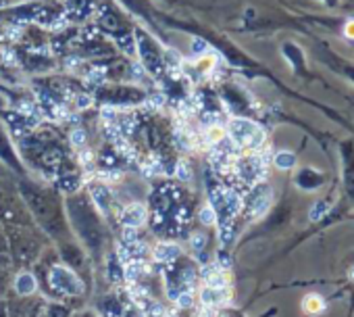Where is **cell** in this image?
<instances>
[{
	"mask_svg": "<svg viewBox=\"0 0 354 317\" xmlns=\"http://www.w3.org/2000/svg\"><path fill=\"white\" fill-rule=\"evenodd\" d=\"M46 286L57 296H80L86 292V282L65 263L46 265Z\"/></svg>",
	"mask_w": 354,
	"mask_h": 317,
	"instance_id": "obj_4",
	"label": "cell"
},
{
	"mask_svg": "<svg viewBox=\"0 0 354 317\" xmlns=\"http://www.w3.org/2000/svg\"><path fill=\"white\" fill-rule=\"evenodd\" d=\"M46 300H32V307L28 311V317H46Z\"/></svg>",
	"mask_w": 354,
	"mask_h": 317,
	"instance_id": "obj_16",
	"label": "cell"
},
{
	"mask_svg": "<svg viewBox=\"0 0 354 317\" xmlns=\"http://www.w3.org/2000/svg\"><path fill=\"white\" fill-rule=\"evenodd\" d=\"M90 105V96H77V107L80 109H84V107H88Z\"/></svg>",
	"mask_w": 354,
	"mask_h": 317,
	"instance_id": "obj_25",
	"label": "cell"
},
{
	"mask_svg": "<svg viewBox=\"0 0 354 317\" xmlns=\"http://www.w3.org/2000/svg\"><path fill=\"white\" fill-rule=\"evenodd\" d=\"M98 309L104 317H121V302L115 296H104L98 302Z\"/></svg>",
	"mask_w": 354,
	"mask_h": 317,
	"instance_id": "obj_12",
	"label": "cell"
},
{
	"mask_svg": "<svg viewBox=\"0 0 354 317\" xmlns=\"http://www.w3.org/2000/svg\"><path fill=\"white\" fill-rule=\"evenodd\" d=\"M11 224V226H30L32 215L24 201H19L9 188L0 186V224Z\"/></svg>",
	"mask_w": 354,
	"mask_h": 317,
	"instance_id": "obj_5",
	"label": "cell"
},
{
	"mask_svg": "<svg viewBox=\"0 0 354 317\" xmlns=\"http://www.w3.org/2000/svg\"><path fill=\"white\" fill-rule=\"evenodd\" d=\"M144 219H146V209H144L142 205H129V207L123 211V215H121V221H123L125 226H129V228L140 226Z\"/></svg>",
	"mask_w": 354,
	"mask_h": 317,
	"instance_id": "obj_9",
	"label": "cell"
},
{
	"mask_svg": "<svg viewBox=\"0 0 354 317\" xmlns=\"http://www.w3.org/2000/svg\"><path fill=\"white\" fill-rule=\"evenodd\" d=\"M325 211H327V205H325V203H317L315 209L310 211V219H319Z\"/></svg>",
	"mask_w": 354,
	"mask_h": 317,
	"instance_id": "obj_20",
	"label": "cell"
},
{
	"mask_svg": "<svg viewBox=\"0 0 354 317\" xmlns=\"http://www.w3.org/2000/svg\"><path fill=\"white\" fill-rule=\"evenodd\" d=\"M175 255H177V248H175V246H167V244H162V246H158V248H156V257H158V259H162V261H165V259H173Z\"/></svg>",
	"mask_w": 354,
	"mask_h": 317,
	"instance_id": "obj_18",
	"label": "cell"
},
{
	"mask_svg": "<svg viewBox=\"0 0 354 317\" xmlns=\"http://www.w3.org/2000/svg\"><path fill=\"white\" fill-rule=\"evenodd\" d=\"M21 197H24V203H26L30 215L38 221V226L48 236H53L59 242L69 238L67 221L61 213L57 199L50 192L40 190L34 184H21Z\"/></svg>",
	"mask_w": 354,
	"mask_h": 317,
	"instance_id": "obj_1",
	"label": "cell"
},
{
	"mask_svg": "<svg viewBox=\"0 0 354 317\" xmlns=\"http://www.w3.org/2000/svg\"><path fill=\"white\" fill-rule=\"evenodd\" d=\"M7 307H9V317H28L32 300L28 296H21L15 300H7Z\"/></svg>",
	"mask_w": 354,
	"mask_h": 317,
	"instance_id": "obj_11",
	"label": "cell"
},
{
	"mask_svg": "<svg viewBox=\"0 0 354 317\" xmlns=\"http://www.w3.org/2000/svg\"><path fill=\"white\" fill-rule=\"evenodd\" d=\"M7 238H9V251H11V261L15 267L28 269L40 261L42 244L38 236L30 230V226H5Z\"/></svg>",
	"mask_w": 354,
	"mask_h": 317,
	"instance_id": "obj_3",
	"label": "cell"
},
{
	"mask_svg": "<svg viewBox=\"0 0 354 317\" xmlns=\"http://www.w3.org/2000/svg\"><path fill=\"white\" fill-rule=\"evenodd\" d=\"M13 261H11V251H9V238L5 232V226L0 224V269H11Z\"/></svg>",
	"mask_w": 354,
	"mask_h": 317,
	"instance_id": "obj_10",
	"label": "cell"
},
{
	"mask_svg": "<svg viewBox=\"0 0 354 317\" xmlns=\"http://www.w3.org/2000/svg\"><path fill=\"white\" fill-rule=\"evenodd\" d=\"M46 317H71V311L59 302H48L46 305Z\"/></svg>",
	"mask_w": 354,
	"mask_h": 317,
	"instance_id": "obj_15",
	"label": "cell"
},
{
	"mask_svg": "<svg viewBox=\"0 0 354 317\" xmlns=\"http://www.w3.org/2000/svg\"><path fill=\"white\" fill-rule=\"evenodd\" d=\"M275 165H277V170H292L296 165V156L292 152H277Z\"/></svg>",
	"mask_w": 354,
	"mask_h": 317,
	"instance_id": "obj_14",
	"label": "cell"
},
{
	"mask_svg": "<svg viewBox=\"0 0 354 317\" xmlns=\"http://www.w3.org/2000/svg\"><path fill=\"white\" fill-rule=\"evenodd\" d=\"M92 197H94V201L98 203V207L106 213V211H109V205H111V197H109L106 188H102L100 184H94V186H92Z\"/></svg>",
	"mask_w": 354,
	"mask_h": 317,
	"instance_id": "obj_13",
	"label": "cell"
},
{
	"mask_svg": "<svg viewBox=\"0 0 354 317\" xmlns=\"http://www.w3.org/2000/svg\"><path fill=\"white\" fill-rule=\"evenodd\" d=\"M352 278H354V271H352Z\"/></svg>",
	"mask_w": 354,
	"mask_h": 317,
	"instance_id": "obj_28",
	"label": "cell"
},
{
	"mask_svg": "<svg viewBox=\"0 0 354 317\" xmlns=\"http://www.w3.org/2000/svg\"><path fill=\"white\" fill-rule=\"evenodd\" d=\"M13 288L19 296H32L38 290V278L32 271H19L17 278L13 280Z\"/></svg>",
	"mask_w": 354,
	"mask_h": 317,
	"instance_id": "obj_8",
	"label": "cell"
},
{
	"mask_svg": "<svg viewBox=\"0 0 354 317\" xmlns=\"http://www.w3.org/2000/svg\"><path fill=\"white\" fill-rule=\"evenodd\" d=\"M230 138L234 140V144L238 148H246V150H259L263 140H265V134L263 129L254 123V121H248V119H234L230 123Z\"/></svg>",
	"mask_w": 354,
	"mask_h": 317,
	"instance_id": "obj_6",
	"label": "cell"
},
{
	"mask_svg": "<svg viewBox=\"0 0 354 317\" xmlns=\"http://www.w3.org/2000/svg\"><path fill=\"white\" fill-rule=\"evenodd\" d=\"M192 244H194V248H201V246H205V236H203V234H196V238L192 240Z\"/></svg>",
	"mask_w": 354,
	"mask_h": 317,
	"instance_id": "obj_24",
	"label": "cell"
},
{
	"mask_svg": "<svg viewBox=\"0 0 354 317\" xmlns=\"http://www.w3.org/2000/svg\"><path fill=\"white\" fill-rule=\"evenodd\" d=\"M201 219H203L205 224H213V221H215V209H211V207L203 209V211H201Z\"/></svg>",
	"mask_w": 354,
	"mask_h": 317,
	"instance_id": "obj_19",
	"label": "cell"
},
{
	"mask_svg": "<svg viewBox=\"0 0 354 317\" xmlns=\"http://www.w3.org/2000/svg\"><path fill=\"white\" fill-rule=\"evenodd\" d=\"M344 32L348 34V38H354V21H350V24L344 28Z\"/></svg>",
	"mask_w": 354,
	"mask_h": 317,
	"instance_id": "obj_26",
	"label": "cell"
},
{
	"mask_svg": "<svg viewBox=\"0 0 354 317\" xmlns=\"http://www.w3.org/2000/svg\"><path fill=\"white\" fill-rule=\"evenodd\" d=\"M71 317H96L92 311H80V313H75V315H71Z\"/></svg>",
	"mask_w": 354,
	"mask_h": 317,
	"instance_id": "obj_27",
	"label": "cell"
},
{
	"mask_svg": "<svg viewBox=\"0 0 354 317\" xmlns=\"http://www.w3.org/2000/svg\"><path fill=\"white\" fill-rule=\"evenodd\" d=\"M0 317H9V307H7V300L0 298Z\"/></svg>",
	"mask_w": 354,
	"mask_h": 317,
	"instance_id": "obj_23",
	"label": "cell"
},
{
	"mask_svg": "<svg viewBox=\"0 0 354 317\" xmlns=\"http://www.w3.org/2000/svg\"><path fill=\"white\" fill-rule=\"evenodd\" d=\"M11 286V269H0V298H5Z\"/></svg>",
	"mask_w": 354,
	"mask_h": 317,
	"instance_id": "obj_17",
	"label": "cell"
},
{
	"mask_svg": "<svg viewBox=\"0 0 354 317\" xmlns=\"http://www.w3.org/2000/svg\"><path fill=\"white\" fill-rule=\"evenodd\" d=\"M192 48H194V53H196V55H203L209 46H207V42H205V40L196 38V40H194V44H192Z\"/></svg>",
	"mask_w": 354,
	"mask_h": 317,
	"instance_id": "obj_22",
	"label": "cell"
},
{
	"mask_svg": "<svg viewBox=\"0 0 354 317\" xmlns=\"http://www.w3.org/2000/svg\"><path fill=\"white\" fill-rule=\"evenodd\" d=\"M71 142H73L75 146H80V144H84V142H86V134H84L82 129H75V132L71 134Z\"/></svg>",
	"mask_w": 354,
	"mask_h": 317,
	"instance_id": "obj_21",
	"label": "cell"
},
{
	"mask_svg": "<svg viewBox=\"0 0 354 317\" xmlns=\"http://www.w3.org/2000/svg\"><path fill=\"white\" fill-rule=\"evenodd\" d=\"M67 209H69V221L73 226V230L77 232L80 240L84 242V246L88 248V255L98 259L102 248H104V230H102V221L98 219V215L94 213V209L90 207L86 197H73L67 201Z\"/></svg>",
	"mask_w": 354,
	"mask_h": 317,
	"instance_id": "obj_2",
	"label": "cell"
},
{
	"mask_svg": "<svg viewBox=\"0 0 354 317\" xmlns=\"http://www.w3.org/2000/svg\"><path fill=\"white\" fill-rule=\"evenodd\" d=\"M59 253H61V259L67 267H71L75 273H80V278L84 280V275L90 278V269H88V255L82 246H77L75 242H71L69 238L67 240H61L59 242Z\"/></svg>",
	"mask_w": 354,
	"mask_h": 317,
	"instance_id": "obj_7",
	"label": "cell"
}]
</instances>
